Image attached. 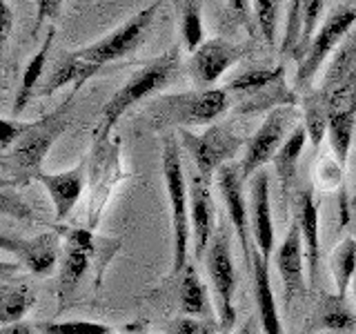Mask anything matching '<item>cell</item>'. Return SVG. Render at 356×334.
<instances>
[{
  "label": "cell",
  "mask_w": 356,
  "mask_h": 334,
  "mask_svg": "<svg viewBox=\"0 0 356 334\" xmlns=\"http://www.w3.org/2000/svg\"><path fill=\"white\" fill-rule=\"evenodd\" d=\"M78 94V89L63 100V105L51 111V114L36 120L25 136H22L14 148L3 154V187H20L29 181H36V176L42 172L40 165L44 156L51 150V145L58 141L60 134L67 129L70 122L72 100Z\"/></svg>",
  "instance_id": "obj_1"
},
{
  "label": "cell",
  "mask_w": 356,
  "mask_h": 334,
  "mask_svg": "<svg viewBox=\"0 0 356 334\" xmlns=\"http://www.w3.org/2000/svg\"><path fill=\"white\" fill-rule=\"evenodd\" d=\"M178 61H181V51H178V47H172L163 56H159V58L143 65L136 74H131L103 107V114H100L98 129H96V143H103L109 136L111 129L118 125L120 116L125 114L129 107L140 103L143 98H147L156 89H161L170 83V78L178 70Z\"/></svg>",
  "instance_id": "obj_2"
},
{
  "label": "cell",
  "mask_w": 356,
  "mask_h": 334,
  "mask_svg": "<svg viewBox=\"0 0 356 334\" xmlns=\"http://www.w3.org/2000/svg\"><path fill=\"white\" fill-rule=\"evenodd\" d=\"M163 176L172 207V276H178L189 265L187 245L192 237V223H189V183L185 181L181 145L174 134L165 136L163 143Z\"/></svg>",
  "instance_id": "obj_3"
},
{
  "label": "cell",
  "mask_w": 356,
  "mask_h": 334,
  "mask_svg": "<svg viewBox=\"0 0 356 334\" xmlns=\"http://www.w3.org/2000/svg\"><path fill=\"white\" fill-rule=\"evenodd\" d=\"M229 107L227 89H196L185 94H170L156 98L149 105V116L154 125L163 127H200L218 120Z\"/></svg>",
  "instance_id": "obj_4"
},
{
  "label": "cell",
  "mask_w": 356,
  "mask_h": 334,
  "mask_svg": "<svg viewBox=\"0 0 356 334\" xmlns=\"http://www.w3.org/2000/svg\"><path fill=\"white\" fill-rule=\"evenodd\" d=\"M205 265L211 281V289L216 296L218 321L222 330H232L234 319H236V308H234V292H236V270L232 263L229 250V230L222 225L214 232L205 252Z\"/></svg>",
  "instance_id": "obj_5"
},
{
  "label": "cell",
  "mask_w": 356,
  "mask_h": 334,
  "mask_svg": "<svg viewBox=\"0 0 356 334\" xmlns=\"http://www.w3.org/2000/svg\"><path fill=\"white\" fill-rule=\"evenodd\" d=\"M181 143L187 150L198 174L205 178H214L225 163L234 159V154L241 150L243 136L232 129V125H216L203 134H194L189 129H181Z\"/></svg>",
  "instance_id": "obj_6"
},
{
  "label": "cell",
  "mask_w": 356,
  "mask_h": 334,
  "mask_svg": "<svg viewBox=\"0 0 356 334\" xmlns=\"http://www.w3.org/2000/svg\"><path fill=\"white\" fill-rule=\"evenodd\" d=\"M163 3L165 0H154L149 7L140 9L138 14H134L127 22H122L118 29L107 33L105 38L96 40L94 45H87V47L78 49L76 54L81 56L83 61L92 63L96 67H103L105 63L118 61L122 56L131 54L143 42V38L147 36L156 11H159Z\"/></svg>",
  "instance_id": "obj_7"
},
{
  "label": "cell",
  "mask_w": 356,
  "mask_h": 334,
  "mask_svg": "<svg viewBox=\"0 0 356 334\" xmlns=\"http://www.w3.org/2000/svg\"><path fill=\"white\" fill-rule=\"evenodd\" d=\"M294 120H296L294 105L276 107L265 116L261 127L256 129L254 136L248 141V148H245V154H243L241 170H243L245 181H248L250 176L259 174V170L265 163L274 161V156L278 154V150H281L283 143L287 141L285 134Z\"/></svg>",
  "instance_id": "obj_8"
},
{
  "label": "cell",
  "mask_w": 356,
  "mask_h": 334,
  "mask_svg": "<svg viewBox=\"0 0 356 334\" xmlns=\"http://www.w3.org/2000/svg\"><path fill=\"white\" fill-rule=\"evenodd\" d=\"M356 22V9L354 7H337L327 16V20L323 22L321 29L316 31V36L312 38L309 47L303 56V61L298 63V72H296V87L305 89L312 78L316 76L321 70L323 61L327 58L330 51L334 49L345 33L350 31V27Z\"/></svg>",
  "instance_id": "obj_9"
},
{
  "label": "cell",
  "mask_w": 356,
  "mask_h": 334,
  "mask_svg": "<svg viewBox=\"0 0 356 334\" xmlns=\"http://www.w3.org/2000/svg\"><path fill=\"white\" fill-rule=\"evenodd\" d=\"M243 183L245 176L241 170V163H225L216 174V185L220 189L222 203L227 209V218L232 223L234 232H236L238 245L243 250V259L252 267V254L250 252V214L248 207H245V192H243Z\"/></svg>",
  "instance_id": "obj_10"
},
{
  "label": "cell",
  "mask_w": 356,
  "mask_h": 334,
  "mask_svg": "<svg viewBox=\"0 0 356 334\" xmlns=\"http://www.w3.org/2000/svg\"><path fill=\"white\" fill-rule=\"evenodd\" d=\"M250 45H234L225 38H211L203 42L192 54L189 61V72H192L194 83L200 89H211L218 78L225 74L232 65H236L245 54H248Z\"/></svg>",
  "instance_id": "obj_11"
},
{
  "label": "cell",
  "mask_w": 356,
  "mask_h": 334,
  "mask_svg": "<svg viewBox=\"0 0 356 334\" xmlns=\"http://www.w3.org/2000/svg\"><path fill=\"white\" fill-rule=\"evenodd\" d=\"M189 223H192L194 254L196 259H203L214 237V203H211V181L198 174L196 167L189 176Z\"/></svg>",
  "instance_id": "obj_12"
},
{
  "label": "cell",
  "mask_w": 356,
  "mask_h": 334,
  "mask_svg": "<svg viewBox=\"0 0 356 334\" xmlns=\"http://www.w3.org/2000/svg\"><path fill=\"white\" fill-rule=\"evenodd\" d=\"M303 256H305V245L303 237H300V228L294 221L289 232L285 234L283 243L276 250V267L283 281V299L285 308L289 310L298 294H303L305 289V272H303Z\"/></svg>",
  "instance_id": "obj_13"
},
{
  "label": "cell",
  "mask_w": 356,
  "mask_h": 334,
  "mask_svg": "<svg viewBox=\"0 0 356 334\" xmlns=\"http://www.w3.org/2000/svg\"><path fill=\"white\" fill-rule=\"evenodd\" d=\"M3 250L14 254L31 274L49 276L54 272L56 263H58L60 237L54 232L40 234V237H33V239L3 237Z\"/></svg>",
  "instance_id": "obj_14"
},
{
  "label": "cell",
  "mask_w": 356,
  "mask_h": 334,
  "mask_svg": "<svg viewBox=\"0 0 356 334\" xmlns=\"http://www.w3.org/2000/svg\"><path fill=\"white\" fill-rule=\"evenodd\" d=\"M36 181L47 189V194L54 203V212H56V221H65L72 214L78 198L83 194L85 187V161L78 163L76 167L60 174H47L40 172L36 176Z\"/></svg>",
  "instance_id": "obj_15"
},
{
  "label": "cell",
  "mask_w": 356,
  "mask_h": 334,
  "mask_svg": "<svg viewBox=\"0 0 356 334\" xmlns=\"http://www.w3.org/2000/svg\"><path fill=\"white\" fill-rule=\"evenodd\" d=\"M92 243H94V239L89 232H85V230L72 232L70 243H67V250H65V259L60 265V274H58V289H56V292H58L60 308L67 303V299L76 292L78 283H81V278L87 272L89 252L94 248Z\"/></svg>",
  "instance_id": "obj_16"
},
{
  "label": "cell",
  "mask_w": 356,
  "mask_h": 334,
  "mask_svg": "<svg viewBox=\"0 0 356 334\" xmlns=\"http://www.w3.org/2000/svg\"><path fill=\"white\" fill-rule=\"evenodd\" d=\"M252 225L256 250L265 261H270L274 252V223L270 207V181L263 172L256 174L252 181Z\"/></svg>",
  "instance_id": "obj_17"
},
{
  "label": "cell",
  "mask_w": 356,
  "mask_h": 334,
  "mask_svg": "<svg viewBox=\"0 0 356 334\" xmlns=\"http://www.w3.org/2000/svg\"><path fill=\"white\" fill-rule=\"evenodd\" d=\"M300 228V237L305 245V263H307V281L314 283L321 261V239H318V207L312 189H303L296 196V218Z\"/></svg>",
  "instance_id": "obj_18"
},
{
  "label": "cell",
  "mask_w": 356,
  "mask_h": 334,
  "mask_svg": "<svg viewBox=\"0 0 356 334\" xmlns=\"http://www.w3.org/2000/svg\"><path fill=\"white\" fill-rule=\"evenodd\" d=\"M259 250H254L252 254V278H254V296H256V308H259V319H261V328L263 334H283L281 326V317H278V308H276V299H274V289L270 283V267Z\"/></svg>",
  "instance_id": "obj_19"
},
{
  "label": "cell",
  "mask_w": 356,
  "mask_h": 334,
  "mask_svg": "<svg viewBox=\"0 0 356 334\" xmlns=\"http://www.w3.org/2000/svg\"><path fill=\"white\" fill-rule=\"evenodd\" d=\"M98 70H100V67L83 61L76 51L74 54H63L60 58L56 61L51 74L44 78L42 87L38 89V96H51L56 89H60L65 85H72V83H74L76 89H81L87 78H92Z\"/></svg>",
  "instance_id": "obj_20"
},
{
  "label": "cell",
  "mask_w": 356,
  "mask_h": 334,
  "mask_svg": "<svg viewBox=\"0 0 356 334\" xmlns=\"http://www.w3.org/2000/svg\"><path fill=\"white\" fill-rule=\"evenodd\" d=\"M305 141L307 138V129L305 125L300 122L292 129V134L287 136V141L283 143V148L278 150V154L274 156V167H276V174H278V183H281V189L287 194L292 189V183L296 178V167H298V159H300V152L305 148Z\"/></svg>",
  "instance_id": "obj_21"
},
{
  "label": "cell",
  "mask_w": 356,
  "mask_h": 334,
  "mask_svg": "<svg viewBox=\"0 0 356 334\" xmlns=\"http://www.w3.org/2000/svg\"><path fill=\"white\" fill-rule=\"evenodd\" d=\"M354 125H356V105L339 107V109L332 111L330 125H327V136H330L334 159H337L341 170H345V163H348Z\"/></svg>",
  "instance_id": "obj_22"
},
{
  "label": "cell",
  "mask_w": 356,
  "mask_h": 334,
  "mask_svg": "<svg viewBox=\"0 0 356 334\" xmlns=\"http://www.w3.org/2000/svg\"><path fill=\"white\" fill-rule=\"evenodd\" d=\"M54 36H56V29H49L47 38H44V42H42V47L31 56V61L25 67V74H22V81H20V89H18V94H16L14 107H11V114H14V116H18L20 111L27 107L29 100L33 98V94H36V87H38V81H40V76H42L44 63H47V56H49V49H51Z\"/></svg>",
  "instance_id": "obj_23"
},
{
  "label": "cell",
  "mask_w": 356,
  "mask_h": 334,
  "mask_svg": "<svg viewBox=\"0 0 356 334\" xmlns=\"http://www.w3.org/2000/svg\"><path fill=\"white\" fill-rule=\"evenodd\" d=\"M314 330L325 332H352L356 330V317L345 305V299L339 294L325 296L314 315Z\"/></svg>",
  "instance_id": "obj_24"
},
{
  "label": "cell",
  "mask_w": 356,
  "mask_h": 334,
  "mask_svg": "<svg viewBox=\"0 0 356 334\" xmlns=\"http://www.w3.org/2000/svg\"><path fill=\"white\" fill-rule=\"evenodd\" d=\"M332 98L318 89V92H312L305 98V120L303 125L307 129V138L312 143V148H318L323 134H327L330 125V116H332Z\"/></svg>",
  "instance_id": "obj_25"
},
{
  "label": "cell",
  "mask_w": 356,
  "mask_h": 334,
  "mask_svg": "<svg viewBox=\"0 0 356 334\" xmlns=\"http://www.w3.org/2000/svg\"><path fill=\"white\" fill-rule=\"evenodd\" d=\"M330 267L334 276V285H337V294L345 299L348 287L356 276V239L348 237L343 239L330 256Z\"/></svg>",
  "instance_id": "obj_26"
},
{
  "label": "cell",
  "mask_w": 356,
  "mask_h": 334,
  "mask_svg": "<svg viewBox=\"0 0 356 334\" xmlns=\"http://www.w3.org/2000/svg\"><path fill=\"white\" fill-rule=\"evenodd\" d=\"M283 65L270 67V70H248L238 74L236 78H232L227 83V92L229 94H259L265 89H274L283 83Z\"/></svg>",
  "instance_id": "obj_27"
},
{
  "label": "cell",
  "mask_w": 356,
  "mask_h": 334,
  "mask_svg": "<svg viewBox=\"0 0 356 334\" xmlns=\"http://www.w3.org/2000/svg\"><path fill=\"white\" fill-rule=\"evenodd\" d=\"M181 312L185 317H203L207 312L205 287L196 274L194 263H189L181 272Z\"/></svg>",
  "instance_id": "obj_28"
},
{
  "label": "cell",
  "mask_w": 356,
  "mask_h": 334,
  "mask_svg": "<svg viewBox=\"0 0 356 334\" xmlns=\"http://www.w3.org/2000/svg\"><path fill=\"white\" fill-rule=\"evenodd\" d=\"M0 296H3V312H0L3 315L0 317L3 326L22 321V317L33 305V292L22 283H5L3 289H0Z\"/></svg>",
  "instance_id": "obj_29"
},
{
  "label": "cell",
  "mask_w": 356,
  "mask_h": 334,
  "mask_svg": "<svg viewBox=\"0 0 356 334\" xmlns=\"http://www.w3.org/2000/svg\"><path fill=\"white\" fill-rule=\"evenodd\" d=\"M178 11H181V33L185 47L194 54L203 45V14H200L203 0H183Z\"/></svg>",
  "instance_id": "obj_30"
},
{
  "label": "cell",
  "mask_w": 356,
  "mask_h": 334,
  "mask_svg": "<svg viewBox=\"0 0 356 334\" xmlns=\"http://www.w3.org/2000/svg\"><path fill=\"white\" fill-rule=\"evenodd\" d=\"M36 330L38 334H114L109 326L92 321H42Z\"/></svg>",
  "instance_id": "obj_31"
},
{
  "label": "cell",
  "mask_w": 356,
  "mask_h": 334,
  "mask_svg": "<svg viewBox=\"0 0 356 334\" xmlns=\"http://www.w3.org/2000/svg\"><path fill=\"white\" fill-rule=\"evenodd\" d=\"M305 7L307 0H289L287 9V25H285V38H283V54H292L298 47L300 33H303V20H305Z\"/></svg>",
  "instance_id": "obj_32"
},
{
  "label": "cell",
  "mask_w": 356,
  "mask_h": 334,
  "mask_svg": "<svg viewBox=\"0 0 356 334\" xmlns=\"http://www.w3.org/2000/svg\"><path fill=\"white\" fill-rule=\"evenodd\" d=\"M323 7H325V0H307V7H305V20H303V33H300V40H298V47L294 51V61H303V56L309 47L312 38H314V31L316 25L321 20L323 14Z\"/></svg>",
  "instance_id": "obj_33"
},
{
  "label": "cell",
  "mask_w": 356,
  "mask_h": 334,
  "mask_svg": "<svg viewBox=\"0 0 356 334\" xmlns=\"http://www.w3.org/2000/svg\"><path fill=\"white\" fill-rule=\"evenodd\" d=\"M256 7V18L263 31L265 42L272 45L276 42V18H278V0H254Z\"/></svg>",
  "instance_id": "obj_34"
},
{
  "label": "cell",
  "mask_w": 356,
  "mask_h": 334,
  "mask_svg": "<svg viewBox=\"0 0 356 334\" xmlns=\"http://www.w3.org/2000/svg\"><path fill=\"white\" fill-rule=\"evenodd\" d=\"M36 125V120H31V122H27V120H16V118H5L3 120V138H0V148H3V154L7 152V150H11L14 145L25 136V134Z\"/></svg>",
  "instance_id": "obj_35"
},
{
  "label": "cell",
  "mask_w": 356,
  "mask_h": 334,
  "mask_svg": "<svg viewBox=\"0 0 356 334\" xmlns=\"http://www.w3.org/2000/svg\"><path fill=\"white\" fill-rule=\"evenodd\" d=\"M60 5H63V0H38V7H36V22H33V31H38V29L44 25V20H49V18H56V16H58Z\"/></svg>",
  "instance_id": "obj_36"
},
{
  "label": "cell",
  "mask_w": 356,
  "mask_h": 334,
  "mask_svg": "<svg viewBox=\"0 0 356 334\" xmlns=\"http://www.w3.org/2000/svg\"><path fill=\"white\" fill-rule=\"evenodd\" d=\"M3 212L5 214H11V216H29V209L27 205L22 203V200L14 194V189L11 187H5V192H3Z\"/></svg>",
  "instance_id": "obj_37"
},
{
  "label": "cell",
  "mask_w": 356,
  "mask_h": 334,
  "mask_svg": "<svg viewBox=\"0 0 356 334\" xmlns=\"http://www.w3.org/2000/svg\"><path fill=\"white\" fill-rule=\"evenodd\" d=\"M207 328H203L196 319L192 317H183V319H176L172 326H170V334H205Z\"/></svg>",
  "instance_id": "obj_38"
},
{
  "label": "cell",
  "mask_w": 356,
  "mask_h": 334,
  "mask_svg": "<svg viewBox=\"0 0 356 334\" xmlns=\"http://www.w3.org/2000/svg\"><path fill=\"white\" fill-rule=\"evenodd\" d=\"M11 25H14V14H11L7 0H0V33H3V45L11 36Z\"/></svg>",
  "instance_id": "obj_39"
},
{
  "label": "cell",
  "mask_w": 356,
  "mask_h": 334,
  "mask_svg": "<svg viewBox=\"0 0 356 334\" xmlns=\"http://www.w3.org/2000/svg\"><path fill=\"white\" fill-rule=\"evenodd\" d=\"M36 332L38 330H33L25 321H16V323H7V326H3V334H36Z\"/></svg>",
  "instance_id": "obj_40"
},
{
  "label": "cell",
  "mask_w": 356,
  "mask_h": 334,
  "mask_svg": "<svg viewBox=\"0 0 356 334\" xmlns=\"http://www.w3.org/2000/svg\"><path fill=\"white\" fill-rule=\"evenodd\" d=\"M229 11H234L238 18L248 20V0H229Z\"/></svg>",
  "instance_id": "obj_41"
},
{
  "label": "cell",
  "mask_w": 356,
  "mask_h": 334,
  "mask_svg": "<svg viewBox=\"0 0 356 334\" xmlns=\"http://www.w3.org/2000/svg\"><path fill=\"white\" fill-rule=\"evenodd\" d=\"M205 334H220V332H216V330H205Z\"/></svg>",
  "instance_id": "obj_42"
},
{
  "label": "cell",
  "mask_w": 356,
  "mask_h": 334,
  "mask_svg": "<svg viewBox=\"0 0 356 334\" xmlns=\"http://www.w3.org/2000/svg\"><path fill=\"white\" fill-rule=\"evenodd\" d=\"M356 205V192H354V196H352V207Z\"/></svg>",
  "instance_id": "obj_43"
},
{
  "label": "cell",
  "mask_w": 356,
  "mask_h": 334,
  "mask_svg": "<svg viewBox=\"0 0 356 334\" xmlns=\"http://www.w3.org/2000/svg\"><path fill=\"white\" fill-rule=\"evenodd\" d=\"M354 294H356V287H354Z\"/></svg>",
  "instance_id": "obj_44"
}]
</instances>
